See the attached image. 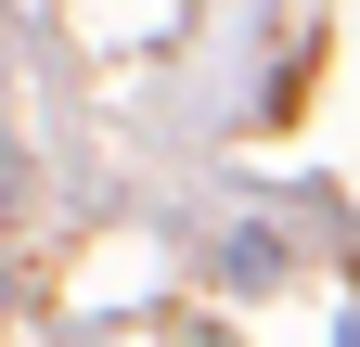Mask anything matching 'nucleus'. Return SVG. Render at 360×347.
<instances>
[{"label": "nucleus", "mask_w": 360, "mask_h": 347, "mask_svg": "<svg viewBox=\"0 0 360 347\" xmlns=\"http://www.w3.org/2000/svg\"><path fill=\"white\" fill-rule=\"evenodd\" d=\"M219 283H232V296L283 283V232H232V244H219Z\"/></svg>", "instance_id": "obj_1"}, {"label": "nucleus", "mask_w": 360, "mask_h": 347, "mask_svg": "<svg viewBox=\"0 0 360 347\" xmlns=\"http://www.w3.org/2000/svg\"><path fill=\"white\" fill-rule=\"evenodd\" d=\"M0 206H13V155H0Z\"/></svg>", "instance_id": "obj_2"}]
</instances>
